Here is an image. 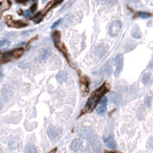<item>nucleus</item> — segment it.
<instances>
[{
  "instance_id": "nucleus-1",
  "label": "nucleus",
  "mask_w": 153,
  "mask_h": 153,
  "mask_svg": "<svg viewBox=\"0 0 153 153\" xmlns=\"http://www.w3.org/2000/svg\"><path fill=\"white\" fill-rule=\"evenodd\" d=\"M109 89V86L104 83L103 85H101L100 88H98L95 92L91 95V97L89 98L88 101L85 105V108H84V111L83 112H89V111H92L93 109L96 107L97 103L101 100V98L103 97V95L105 94L108 91Z\"/></svg>"
},
{
  "instance_id": "nucleus-2",
  "label": "nucleus",
  "mask_w": 153,
  "mask_h": 153,
  "mask_svg": "<svg viewBox=\"0 0 153 153\" xmlns=\"http://www.w3.org/2000/svg\"><path fill=\"white\" fill-rule=\"evenodd\" d=\"M114 64H115V76H119L120 73L122 72L123 67V56L121 54H119L116 56L114 59Z\"/></svg>"
},
{
  "instance_id": "nucleus-3",
  "label": "nucleus",
  "mask_w": 153,
  "mask_h": 153,
  "mask_svg": "<svg viewBox=\"0 0 153 153\" xmlns=\"http://www.w3.org/2000/svg\"><path fill=\"white\" fill-rule=\"evenodd\" d=\"M60 129L57 126H51L48 129V136L51 140H57L60 136Z\"/></svg>"
},
{
  "instance_id": "nucleus-4",
  "label": "nucleus",
  "mask_w": 153,
  "mask_h": 153,
  "mask_svg": "<svg viewBox=\"0 0 153 153\" xmlns=\"http://www.w3.org/2000/svg\"><path fill=\"white\" fill-rule=\"evenodd\" d=\"M100 104L97 108V113L99 115H103L106 111V105H107V98H101V100L99 101Z\"/></svg>"
},
{
  "instance_id": "nucleus-5",
  "label": "nucleus",
  "mask_w": 153,
  "mask_h": 153,
  "mask_svg": "<svg viewBox=\"0 0 153 153\" xmlns=\"http://www.w3.org/2000/svg\"><path fill=\"white\" fill-rule=\"evenodd\" d=\"M122 28V23L120 22V21H115V22H113L111 27H110V30H109V33H110V35L112 36H115L119 34L120 30H121Z\"/></svg>"
},
{
  "instance_id": "nucleus-6",
  "label": "nucleus",
  "mask_w": 153,
  "mask_h": 153,
  "mask_svg": "<svg viewBox=\"0 0 153 153\" xmlns=\"http://www.w3.org/2000/svg\"><path fill=\"white\" fill-rule=\"evenodd\" d=\"M103 142H104L105 144H106L108 147H110L112 149L116 148V147H117V144H116V142L114 140V137H113L112 135L108 136V137H104L103 138Z\"/></svg>"
},
{
  "instance_id": "nucleus-7",
  "label": "nucleus",
  "mask_w": 153,
  "mask_h": 153,
  "mask_svg": "<svg viewBox=\"0 0 153 153\" xmlns=\"http://www.w3.org/2000/svg\"><path fill=\"white\" fill-rule=\"evenodd\" d=\"M82 147V142L81 139H75L71 143V149L74 152H78Z\"/></svg>"
},
{
  "instance_id": "nucleus-8",
  "label": "nucleus",
  "mask_w": 153,
  "mask_h": 153,
  "mask_svg": "<svg viewBox=\"0 0 153 153\" xmlns=\"http://www.w3.org/2000/svg\"><path fill=\"white\" fill-rule=\"evenodd\" d=\"M109 100L111 101V103L118 105V104H120V103H121V101H122V96L118 93L113 92L110 94V96H109Z\"/></svg>"
},
{
  "instance_id": "nucleus-9",
  "label": "nucleus",
  "mask_w": 153,
  "mask_h": 153,
  "mask_svg": "<svg viewBox=\"0 0 153 153\" xmlns=\"http://www.w3.org/2000/svg\"><path fill=\"white\" fill-rule=\"evenodd\" d=\"M67 79H68V76H67V73L66 72H64V71H60L57 73V81H59V82H65L67 81Z\"/></svg>"
},
{
  "instance_id": "nucleus-10",
  "label": "nucleus",
  "mask_w": 153,
  "mask_h": 153,
  "mask_svg": "<svg viewBox=\"0 0 153 153\" xmlns=\"http://www.w3.org/2000/svg\"><path fill=\"white\" fill-rule=\"evenodd\" d=\"M50 57V51L48 49H44L41 51L40 55H39V60L45 61L48 59V57Z\"/></svg>"
},
{
  "instance_id": "nucleus-11",
  "label": "nucleus",
  "mask_w": 153,
  "mask_h": 153,
  "mask_svg": "<svg viewBox=\"0 0 153 153\" xmlns=\"http://www.w3.org/2000/svg\"><path fill=\"white\" fill-rule=\"evenodd\" d=\"M8 25L12 27H16V28H20V27L22 28V27H26L27 23H24L22 21H13L12 23H9Z\"/></svg>"
},
{
  "instance_id": "nucleus-12",
  "label": "nucleus",
  "mask_w": 153,
  "mask_h": 153,
  "mask_svg": "<svg viewBox=\"0 0 153 153\" xmlns=\"http://www.w3.org/2000/svg\"><path fill=\"white\" fill-rule=\"evenodd\" d=\"M107 51V47L105 45H100L99 47L97 48V54L99 55V57H103V55H105Z\"/></svg>"
},
{
  "instance_id": "nucleus-13",
  "label": "nucleus",
  "mask_w": 153,
  "mask_h": 153,
  "mask_svg": "<svg viewBox=\"0 0 153 153\" xmlns=\"http://www.w3.org/2000/svg\"><path fill=\"white\" fill-rule=\"evenodd\" d=\"M53 40L56 46L60 42V33L59 31H56L53 33Z\"/></svg>"
},
{
  "instance_id": "nucleus-14",
  "label": "nucleus",
  "mask_w": 153,
  "mask_h": 153,
  "mask_svg": "<svg viewBox=\"0 0 153 153\" xmlns=\"http://www.w3.org/2000/svg\"><path fill=\"white\" fill-rule=\"evenodd\" d=\"M131 35H132L133 38H140L142 36L141 32L139 31V29H138L137 27H135L132 31H131Z\"/></svg>"
},
{
  "instance_id": "nucleus-15",
  "label": "nucleus",
  "mask_w": 153,
  "mask_h": 153,
  "mask_svg": "<svg viewBox=\"0 0 153 153\" xmlns=\"http://www.w3.org/2000/svg\"><path fill=\"white\" fill-rule=\"evenodd\" d=\"M36 152H38L36 151V148L35 145H33V144L28 145L26 149H25V153H36Z\"/></svg>"
},
{
  "instance_id": "nucleus-16",
  "label": "nucleus",
  "mask_w": 153,
  "mask_h": 153,
  "mask_svg": "<svg viewBox=\"0 0 153 153\" xmlns=\"http://www.w3.org/2000/svg\"><path fill=\"white\" fill-rule=\"evenodd\" d=\"M9 46H10V41L8 39H3V40L0 41V49L8 48Z\"/></svg>"
},
{
  "instance_id": "nucleus-17",
  "label": "nucleus",
  "mask_w": 153,
  "mask_h": 153,
  "mask_svg": "<svg viewBox=\"0 0 153 153\" xmlns=\"http://www.w3.org/2000/svg\"><path fill=\"white\" fill-rule=\"evenodd\" d=\"M42 17H43V13L41 12V13H38V14H36V16L33 18V19H34V21L35 23H38V22H40V21H41Z\"/></svg>"
},
{
  "instance_id": "nucleus-18",
  "label": "nucleus",
  "mask_w": 153,
  "mask_h": 153,
  "mask_svg": "<svg viewBox=\"0 0 153 153\" xmlns=\"http://www.w3.org/2000/svg\"><path fill=\"white\" fill-rule=\"evenodd\" d=\"M138 16H140L142 18H147V17L150 16V14L147 13H144V12H139L138 13Z\"/></svg>"
},
{
  "instance_id": "nucleus-19",
  "label": "nucleus",
  "mask_w": 153,
  "mask_h": 153,
  "mask_svg": "<svg viewBox=\"0 0 153 153\" xmlns=\"http://www.w3.org/2000/svg\"><path fill=\"white\" fill-rule=\"evenodd\" d=\"M149 79H150V75H149V74H144V78H143V82L144 83V84L149 81Z\"/></svg>"
},
{
  "instance_id": "nucleus-20",
  "label": "nucleus",
  "mask_w": 153,
  "mask_h": 153,
  "mask_svg": "<svg viewBox=\"0 0 153 153\" xmlns=\"http://www.w3.org/2000/svg\"><path fill=\"white\" fill-rule=\"evenodd\" d=\"M144 103H145V105H147V107H150V105H151V98L150 97L145 98Z\"/></svg>"
},
{
  "instance_id": "nucleus-21",
  "label": "nucleus",
  "mask_w": 153,
  "mask_h": 153,
  "mask_svg": "<svg viewBox=\"0 0 153 153\" xmlns=\"http://www.w3.org/2000/svg\"><path fill=\"white\" fill-rule=\"evenodd\" d=\"M61 21H62V18H60V19H59V20H57V22H55L53 25H52V29H55V28H56L57 26V25H59V24H60L61 23Z\"/></svg>"
},
{
  "instance_id": "nucleus-22",
  "label": "nucleus",
  "mask_w": 153,
  "mask_h": 153,
  "mask_svg": "<svg viewBox=\"0 0 153 153\" xmlns=\"http://www.w3.org/2000/svg\"><path fill=\"white\" fill-rule=\"evenodd\" d=\"M36 8H38V5H36V4H33L32 7L30 8V11H31L32 13H35V11H36Z\"/></svg>"
},
{
  "instance_id": "nucleus-23",
  "label": "nucleus",
  "mask_w": 153,
  "mask_h": 153,
  "mask_svg": "<svg viewBox=\"0 0 153 153\" xmlns=\"http://www.w3.org/2000/svg\"><path fill=\"white\" fill-rule=\"evenodd\" d=\"M148 145L149 147H150L151 149H153V138H151L150 140H149V143H148Z\"/></svg>"
},
{
  "instance_id": "nucleus-24",
  "label": "nucleus",
  "mask_w": 153,
  "mask_h": 153,
  "mask_svg": "<svg viewBox=\"0 0 153 153\" xmlns=\"http://www.w3.org/2000/svg\"><path fill=\"white\" fill-rule=\"evenodd\" d=\"M31 11H26V12H25V13H24V16H26V17H30L31 16Z\"/></svg>"
},
{
  "instance_id": "nucleus-25",
  "label": "nucleus",
  "mask_w": 153,
  "mask_h": 153,
  "mask_svg": "<svg viewBox=\"0 0 153 153\" xmlns=\"http://www.w3.org/2000/svg\"><path fill=\"white\" fill-rule=\"evenodd\" d=\"M63 0H56V1H55V3H56V4H59V3H60V2H62Z\"/></svg>"
},
{
  "instance_id": "nucleus-26",
  "label": "nucleus",
  "mask_w": 153,
  "mask_h": 153,
  "mask_svg": "<svg viewBox=\"0 0 153 153\" xmlns=\"http://www.w3.org/2000/svg\"><path fill=\"white\" fill-rule=\"evenodd\" d=\"M2 108H3V103H2V101L0 100V110H1Z\"/></svg>"
},
{
  "instance_id": "nucleus-27",
  "label": "nucleus",
  "mask_w": 153,
  "mask_h": 153,
  "mask_svg": "<svg viewBox=\"0 0 153 153\" xmlns=\"http://www.w3.org/2000/svg\"><path fill=\"white\" fill-rule=\"evenodd\" d=\"M2 76H3V73H2V71H1V70H0V79H1Z\"/></svg>"
},
{
  "instance_id": "nucleus-28",
  "label": "nucleus",
  "mask_w": 153,
  "mask_h": 153,
  "mask_svg": "<svg viewBox=\"0 0 153 153\" xmlns=\"http://www.w3.org/2000/svg\"><path fill=\"white\" fill-rule=\"evenodd\" d=\"M16 2H18V3H20V2H24V0H16Z\"/></svg>"
},
{
  "instance_id": "nucleus-29",
  "label": "nucleus",
  "mask_w": 153,
  "mask_h": 153,
  "mask_svg": "<svg viewBox=\"0 0 153 153\" xmlns=\"http://www.w3.org/2000/svg\"><path fill=\"white\" fill-rule=\"evenodd\" d=\"M2 27H3V24L1 23V24H0V30H2Z\"/></svg>"
},
{
  "instance_id": "nucleus-30",
  "label": "nucleus",
  "mask_w": 153,
  "mask_h": 153,
  "mask_svg": "<svg viewBox=\"0 0 153 153\" xmlns=\"http://www.w3.org/2000/svg\"><path fill=\"white\" fill-rule=\"evenodd\" d=\"M55 152H56V149H54V150H53V151H51L50 153H55Z\"/></svg>"
},
{
  "instance_id": "nucleus-31",
  "label": "nucleus",
  "mask_w": 153,
  "mask_h": 153,
  "mask_svg": "<svg viewBox=\"0 0 153 153\" xmlns=\"http://www.w3.org/2000/svg\"><path fill=\"white\" fill-rule=\"evenodd\" d=\"M46 1H47V0H41V2H42V3H44V2H46Z\"/></svg>"
},
{
  "instance_id": "nucleus-32",
  "label": "nucleus",
  "mask_w": 153,
  "mask_h": 153,
  "mask_svg": "<svg viewBox=\"0 0 153 153\" xmlns=\"http://www.w3.org/2000/svg\"><path fill=\"white\" fill-rule=\"evenodd\" d=\"M108 153H120V152H108Z\"/></svg>"
}]
</instances>
